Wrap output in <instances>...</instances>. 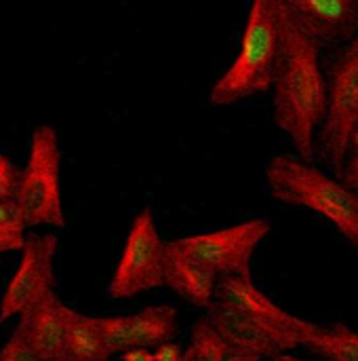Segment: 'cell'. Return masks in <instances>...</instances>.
I'll return each mask as SVG.
<instances>
[{
	"label": "cell",
	"instance_id": "6da1fadb",
	"mask_svg": "<svg viewBox=\"0 0 358 361\" xmlns=\"http://www.w3.org/2000/svg\"><path fill=\"white\" fill-rule=\"evenodd\" d=\"M321 44L312 40L281 0V42L274 66V123L304 161L317 154V131L327 114V80Z\"/></svg>",
	"mask_w": 358,
	"mask_h": 361
},
{
	"label": "cell",
	"instance_id": "7a4b0ae2",
	"mask_svg": "<svg viewBox=\"0 0 358 361\" xmlns=\"http://www.w3.org/2000/svg\"><path fill=\"white\" fill-rule=\"evenodd\" d=\"M266 180L276 201L323 216L358 247V197L340 178L323 173L302 157L276 154L266 165Z\"/></svg>",
	"mask_w": 358,
	"mask_h": 361
},
{
	"label": "cell",
	"instance_id": "3957f363",
	"mask_svg": "<svg viewBox=\"0 0 358 361\" xmlns=\"http://www.w3.org/2000/svg\"><path fill=\"white\" fill-rule=\"evenodd\" d=\"M281 42V0H253L230 68L215 80L209 102L217 108L238 104L272 87Z\"/></svg>",
	"mask_w": 358,
	"mask_h": 361
},
{
	"label": "cell",
	"instance_id": "277c9868",
	"mask_svg": "<svg viewBox=\"0 0 358 361\" xmlns=\"http://www.w3.org/2000/svg\"><path fill=\"white\" fill-rule=\"evenodd\" d=\"M61 150L57 131L42 125L34 131L25 167L19 171L17 203L25 226H65L61 203Z\"/></svg>",
	"mask_w": 358,
	"mask_h": 361
},
{
	"label": "cell",
	"instance_id": "5b68a950",
	"mask_svg": "<svg viewBox=\"0 0 358 361\" xmlns=\"http://www.w3.org/2000/svg\"><path fill=\"white\" fill-rule=\"evenodd\" d=\"M327 114L317 133V148L333 176H340L348 154V135L358 114V34L342 44L329 59Z\"/></svg>",
	"mask_w": 358,
	"mask_h": 361
},
{
	"label": "cell",
	"instance_id": "8992f818",
	"mask_svg": "<svg viewBox=\"0 0 358 361\" xmlns=\"http://www.w3.org/2000/svg\"><path fill=\"white\" fill-rule=\"evenodd\" d=\"M165 250L150 207H143L127 235L122 254L108 283V296L127 300L165 286Z\"/></svg>",
	"mask_w": 358,
	"mask_h": 361
},
{
	"label": "cell",
	"instance_id": "52a82bcc",
	"mask_svg": "<svg viewBox=\"0 0 358 361\" xmlns=\"http://www.w3.org/2000/svg\"><path fill=\"white\" fill-rule=\"evenodd\" d=\"M270 233L268 218H253L222 231L198 233L184 239H175V243L211 267L219 277L241 275L251 277V260L260 243Z\"/></svg>",
	"mask_w": 358,
	"mask_h": 361
},
{
	"label": "cell",
	"instance_id": "ba28073f",
	"mask_svg": "<svg viewBox=\"0 0 358 361\" xmlns=\"http://www.w3.org/2000/svg\"><path fill=\"white\" fill-rule=\"evenodd\" d=\"M215 298H222L234 305L238 311L251 317L257 326H262L268 334H272L279 343H283L289 351L302 347L317 328V324H310L281 309L260 288H255L251 277H241V275L219 277Z\"/></svg>",
	"mask_w": 358,
	"mask_h": 361
},
{
	"label": "cell",
	"instance_id": "9c48e42d",
	"mask_svg": "<svg viewBox=\"0 0 358 361\" xmlns=\"http://www.w3.org/2000/svg\"><path fill=\"white\" fill-rule=\"evenodd\" d=\"M19 264L2 294L0 324L23 315L49 292H53L57 237L36 235L23 241Z\"/></svg>",
	"mask_w": 358,
	"mask_h": 361
},
{
	"label": "cell",
	"instance_id": "30bf717a",
	"mask_svg": "<svg viewBox=\"0 0 358 361\" xmlns=\"http://www.w3.org/2000/svg\"><path fill=\"white\" fill-rule=\"evenodd\" d=\"M110 355H120L133 347L154 349L177 334V313L169 305H152L135 315L99 317Z\"/></svg>",
	"mask_w": 358,
	"mask_h": 361
},
{
	"label": "cell",
	"instance_id": "8fae6325",
	"mask_svg": "<svg viewBox=\"0 0 358 361\" xmlns=\"http://www.w3.org/2000/svg\"><path fill=\"white\" fill-rule=\"evenodd\" d=\"M295 23L321 47L344 44L358 34L357 0H283Z\"/></svg>",
	"mask_w": 358,
	"mask_h": 361
},
{
	"label": "cell",
	"instance_id": "7c38bea8",
	"mask_svg": "<svg viewBox=\"0 0 358 361\" xmlns=\"http://www.w3.org/2000/svg\"><path fill=\"white\" fill-rule=\"evenodd\" d=\"M207 317L222 332V336L236 351L238 361L255 360H285L289 357V349L279 343L272 334H268L262 326H257L251 317L238 311L234 305L215 298L207 307Z\"/></svg>",
	"mask_w": 358,
	"mask_h": 361
},
{
	"label": "cell",
	"instance_id": "4fadbf2b",
	"mask_svg": "<svg viewBox=\"0 0 358 361\" xmlns=\"http://www.w3.org/2000/svg\"><path fill=\"white\" fill-rule=\"evenodd\" d=\"M68 315L70 307H65L53 292L19 315L17 330L30 343L36 360L65 361Z\"/></svg>",
	"mask_w": 358,
	"mask_h": 361
},
{
	"label": "cell",
	"instance_id": "5bb4252c",
	"mask_svg": "<svg viewBox=\"0 0 358 361\" xmlns=\"http://www.w3.org/2000/svg\"><path fill=\"white\" fill-rule=\"evenodd\" d=\"M219 275L181 250L175 241L167 243L165 250V286L196 309H207L215 300Z\"/></svg>",
	"mask_w": 358,
	"mask_h": 361
},
{
	"label": "cell",
	"instance_id": "9a60e30c",
	"mask_svg": "<svg viewBox=\"0 0 358 361\" xmlns=\"http://www.w3.org/2000/svg\"><path fill=\"white\" fill-rule=\"evenodd\" d=\"M112 357L99 317H87L74 309L68 315L65 361H103Z\"/></svg>",
	"mask_w": 358,
	"mask_h": 361
},
{
	"label": "cell",
	"instance_id": "2e32d148",
	"mask_svg": "<svg viewBox=\"0 0 358 361\" xmlns=\"http://www.w3.org/2000/svg\"><path fill=\"white\" fill-rule=\"evenodd\" d=\"M302 347L325 360L358 361V332L344 324L317 326Z\"/></svg>",
	"mask_w": 358,
	"mask_h": 361
},
{
	"label": "cell",
	"instance_id": "e0dca14e",
	"mask_svg": "<svg viewBox=\"0 0 358 361\" xmlns=\"http://www.w3.org/2000/svg\"><path fill=\"white\" fill-rule=\"evenodd\" d=\"M186 361H238L236 351L222 336V332L211 324L209 317H200L192 332L190 343L184 349Z\"/></svg>",
	"mask_w": 358,
	"mask_h": 361
},
{
	"label": "cell",
	"instance_id": "ac0fdd59",
	"mask_svg": "<svg viewBox=\"0 0 358 361\" xmlns=\"http://www.w3.org/2000/svg\"><path fill=\"white\" fill-rule=\"evenodd\" d=\"M0 361H36V355L25 341V336L15 328V332L6 338L4 347L0 349Z\"/></svg>",
	"mask_w": 358,
	"mask_h": 361
},
{
	"label": "cell",
	"instance_id": "d6986e66",
	"mask_svg": "<svg viewBox=\"0 0 358 361\" xmlns=\"http://www.w3.org/2000/svg\"><path fill=\"white\" fill-rule=\"evenodd\" d=\"M19 171L21 169H17V165L8 157L0 154V203L15 199L17 184H19Z\"/></svg>",
	"mask_w": 358,
	"mask_h": 361
},
{
	"label": "cell",
	"instance_id": "ffe728a7",
	"mask_svg": "<svg viewBox=\"0 0 358 361\" xmlns=\"http://www.w3.org/2000/svg\"><path fill=\"white\" fill-rule=\"evenodd\" d=\"M338 178L358 197V150H350L346 154V161H344Z\"/></svg>",
	"mask_w": 358,
	"mask_h": 361
},
{
	"label": "cell",
	"instance_id": "44dd1931",
	"mask_svg": "<svg viewBox=\"0 0 358 361\" xmlns=\"http://www.w3.org/2000/svg\"><path fill=\"white\" fill-rule=\"evenodd\" d=\"M152 357H154V361H181L184 360V349H181V345H177L173 341H165L152 349Z\"/></svg>",
	"mask_w": 358,
	"mask_h": 361
},
{
	"label": "cell",
	"instance_id": "7402d4cb",
	"mask_svg": "<svg viewBox=\"0 0 358 361\" xmlns=\"http://www.w3.org/2000/svg\"><path fill=\"white\" fill-rule=\"evenodd\" d=\"M25 239L11 235L6 228L0 226V252H19Z\"/></svg>",
	"mask_w": 358,
	"mask_h": 361
},
{
	"label": "cell",
	"instance_id": "603a6c76",
	"mask_svg": "<svg viewBox=\"0 0 358 361\" xmlns=\"http://www.w3.org/2000/svg\"><path fill=\"white\" fill-rule=\"evenodd\" d=\"M122 360L129 361H154L152 357V349H146V347H133V349H127L120 353Z\"/></svg>",
	"mask_w": 358,
	"mask_h": 361
},
{
	"label": "cell",
	"instance_id": "cb8c5ba5",
	"mask_svg": "<svg viewBox=\"0 0 358 361\" xmlns=\"http://www.w3.org/2000/svg\"><path fill=\"white\" fill-rule=\"evenodd\" d=\"M350 150H358V114L352 123V129H350V135H348V152Z\"/></svg>",
	"mask_w": 358,
	"mask_h": 361
},
{
	"label": "cell",
	"instance_id": "d4e9b609",
	"mask_svg": "<svg viewBox=\"0 0 358 361\" xmlns=\"http://www.w3.org/2000/svg\"><path fill=\"white\" fill-rule=\"evenodd\" d=\"M357 2H358V0H357Z\"/></svg>",
	"mask_w": 358,
	"mask_h": 361
}]
</instances>
